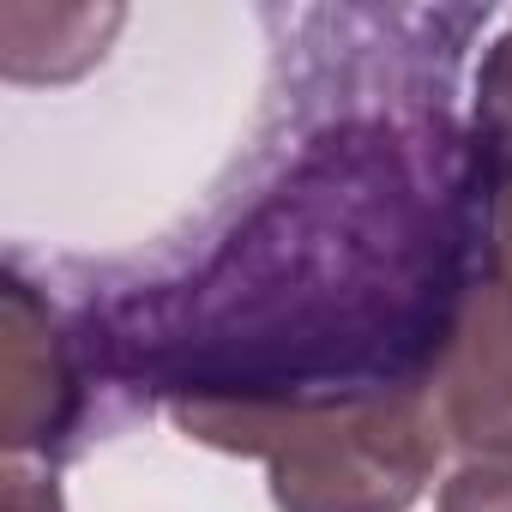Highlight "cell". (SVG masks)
<instances>
[{
    "label": "cell",
    "instance_id": "7a4b0ae2",
    "mask_svg": "<svg viewBox=\"0 0 512 512\" xmlns=\"http://www.w3.org/2000/svg\"><path fill=\"white\" fill-rule=\"evenodd\" d=\"M428 404L470 458H512V278L488 272L434 362Z\"/></svg>",
    "mask_w": 512,
    "mask_h": 512
},
{
    "label": "cell",
    "instance_id": "5b68a950",
    "mask_svg": "<svg viewBox=\"0 0 512 512\" xmlns=\"http://www.w3.org/2000/svg\"><path fill=\"white\" fill-rule=\"evenodd\" d=\"M440 512H512V458H464L440 494Z\"/></svg>",
    "mask_w": 512,
    "mask_h": 512
},
{
    "label": "cell",
    "instance_id": "3957f363",
    "mask_svg": "<svg viewBox=\"0 0 512 512\" xmlns=\"http://www.w3.org/2000/svg\"><path fill=\"white\" fill-rule=\"evenodd\" d=\"M73 416V368L55 332V314L37 290L7 272L0 290V440L19 458L25 446H49Z\"/></svg>",
    "mask_w": 512,
    "mask_h": 512
},
{
    "label": "cell",
    "instance_id": "8992f818",
    "mask_svg": "<svg viewBox=\"0 0 512 512\" xmlns=\"http://www.w3.org/2000/svg\"><path fill=\"white\" fill-rule=\"evenodd\" d=\"M7 512H61L55 476H31L19 458L7 464Z\"/></svg>",
    "mask_w": 512,
    "mask_h": 512
},
{
    "label": "cell",
    "instance_id": "52a82bcc",
    "mask_svg": "<svg viewBox=\"0 0 512 512\" xmlns=\"http://www.w3.org/2000/svg\"><path fill=\"white\" fill-rule=\"evenodd\" d=\"M494 272L512 278V199H494Z\"/></svg>",
    "mask_w": 512,
    "mask_h": 512
},
{
    "label": "cell",
    "instance_id": "277c9868",
    "mask_svg": "<svg viewBox=\"0 0 512 512\" xmlns=\"http://www.w3.org/2000/svg\"><path fill=\"white\" fill-rule=\"evenodd\" d=\"M476 139H482L488 199H512V31L482 55V73H476Z\"/></svg>",
    "mask_w": 512,
    "mask_h": 512
},
{
    "label": "cell",
    "instance_id": "6da1fadb",
    "mask_svg": "<svg viewBox=\"0 0 512 512\" xmlns=\"http://www.w3.org/2000/svg\"><path fill=\"white\" fill-rule=\"evenodd\" d=\"M175 428L260 458L278 512H410L446 458L428 392L350 398H181Z\"/></svg>",
    "mask_w": 512,
    "mask_h": 512
}]
</instances>
